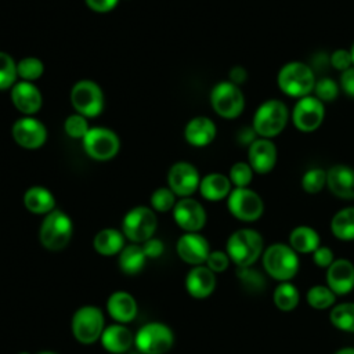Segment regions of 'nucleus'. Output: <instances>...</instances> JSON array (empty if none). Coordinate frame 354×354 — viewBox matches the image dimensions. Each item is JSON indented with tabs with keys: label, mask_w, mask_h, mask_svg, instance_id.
<instances>
[{
	"label": "nucleus",
	"mask_w": 354,
	"mask_h": 354,
	"mask_svg": "<svg viewBox=\"0 0 354 354\" xmlns=\"http://www.w3.org/2000/svg\"><path fill=\"white\" fill-rule=\"evenodd\" d=\"M205 263H206V267L210 268L213 272H221V271L227 270V267L230 264V257L227 253H224L221 250H214V252L209 253Z\"/></svg>",
	"instance_id": "79ce46f5"
},
{
	"label": "nucleus",
	"mask_w": 354,
	"mask_h": 354,
	"mask_svg": "<svg viewBox=\"0 0 354 354\" xmlns=\"http://www.w3.org/2000/svg\"><path fill=\"white\" fill-rule=\"evenodd\" d=\"M289 242L292 249L299 253H310L319 248V236L317 231L307 225L296 227L290 232Z\"/></svg>",
	"instance_id": "c756f323"
},
{
	"label": "nucleus",
	"mask_w": 354,
	"mask_h": 354,
	"mask_svg": "<svg viewBox=\"0 0 354 354\" xmlns=\"http://www.w3.org/2000/svg\"><path fill=\"white\" fill-rule=\"evenodd\" d=\"M173 343L171 329L162 322H148L134 336V344L141 354H166Z\"/></svg>",
	"instance_id": "423d86ee"
},
{
	"label": "nucleus",
	"mask_w": 354,
	"mask_h": 354,
	"mask_svg": "<svg viewBox=\"0 0 354 354\" xmlns=\"http://www.w3.org/2000/svg\"><path fill=\"white\" fill-rule=\"evenodd\" d=\"M210 102L217 115L224 119L238 118L245 108V97L239 86L228 82L217 83L210 93Z\"/></svg>",
	"instance_id": "6e6552de"
},
{
	"label": "nucleus",
	"mask_w": 354,
	"mask_h": 354,
	"mask_svg": "<svg viewBox=\"0 0 354 354\" xmlns=\"http://www.w3.org/2000/svg\"><path fill=\"white\" fill-rule=\"evenodd\" d=\"M288 119V106L279 100H268L264 101L254 112L252 127L261 138H271L285 129Z\"/></svg>",
	"instance_id": "7ed1b4c3"
},
{
	"label": "nucleus",
	"mask_w": 354,
	"mask_h": 354,
	"mask_svg": "<svg viewBox=\"0 0 354 354\" xmlns=\"http://www.w3.org/2000/svg\"><path fill=\"white\" fill-rule=\"evenodd\" d=\"M72 333L82 344H91L101 337L104 330V314L95 306H83L72 317Z\"/></svg>",
	"instance_id": "0eeeda50"
},
{
	"label": "nucleus",
	"mask_w": 354,
	"mask_h": 354,
	"mask_svg": "<svg viewBox=\"0 0 354 354\" xmlns=\"http://www.w3.org/2000/svg\"><path fill=\"white\" fill-rule=\"evenodd\" d=\"M335 301V293L322 285H315L307 292V303L317 308V310H324L332 306Z\"/></svg>",
	"instance_id": "72a5a7b5"
},
{
	"label": "nucleus",
	"mask_w": 354,
	"mask_h": 354,
	"mask_svg": "<svg viewBox=\"0 0 354 354\" xmlns=\"http://www.w3.org/2000/svg\"><path fill=\"white\" fill-rule=\"evenodd\" d=\"M119 0H86L87 6L97 12H106L115 8Z\"/></svg>",
	"instance_id": "de8ad7c7"
},
{
	"label": "nucleus",
	"mask_w": 354,
	"mask_h": 354,
	"mask_svg": "<svg viewBox=\"0 0 354 354\" xmlns=\"http://www.w3.org/2000/svg\"><path fill=\"white\" fill-rule=\"evenodd\" d=\"M330 64L337 71H346L348 68H351L353 65V59H351V54L350 50H344V48H337L330 55Z\"/></svg>",
	"instance_id": "37998d69"
},
{
	"label": "nucleus",
	"mask_w": 354,
	"mask_h": 354,
	"mask_svg": "<svg viewBox=\"0 0 354 354\" xmlns=\"http://www.w3.org/2000/svg\"><path fill=\"white\" fill-rule=\"evenodd\" d=\"M18 354H30V353H26V351H22V353H18Z\"/></svg>",
	"instance_id": "864d4df0"
},
{
	"label": "nucleus",
	"mask_w": 354,
	"mask_h": 354,
	"mask_svg": "<svg viewBox=\"0 0 354 354\" xmlns=\"http://www.w3.org/2000/svg\"><path fill=\"white\" fill-rule=\"evenodd\" d=\"M227 206L230 213L242 221H254L264 210V205L259 194L248 187L232 189L228 195Z\"/></svg>",
	"instance_id": "9b49d317"
},
{
	"label": "nucleus",
	"mask_w": 354,
	"mask_h": 354,
	"mask_svg": "<svg viewBox=\"0 0 354 354\" xmlns=\"http://www.w3.org/2000/svg\"><path fill=\"white\" fill-rule=\"evenodd\" d=\"M43 71H44L43 62L39 58H35V57L22 58L17 64L18 76H21L26 82H32V80L39 79L41 76Z\"/></svg>",
	"instance_id": "f704fd0d"
},
{
	"label": "nucleus",
	"mask_w": 354,
	"mask_h": 354,
	"mask_svg": "<svg viewBox=\"0 0 354 354\" xmlns=\"http://www.w3.org/2000/svg\"><path fill=\"white\" fill-rule=\"evenodd\" d=\"M37 354H57V353H54V351H40Z\"/></svg>",
	"instance_id": "603ef678"
},
{
	"label": "nucleus",
	"mask_w": 354,
	"mask_h": 354,
	"mask_svg": "<svg viewBox=\"0 0 354 354\" xmlns=\"http://www.w3.org/2000/svg\"><path fill=\"white\" fill-rule=\"evenodd\" d=\"M176 194L170 188H158L151 195V205L158 212H167L176 205Z\"/></svg>",
	"instance_id": "ea45409f"
},
{
	"label": "nucleus",
	"mask_w": 354,
	"mask_h": 354,
	"mask_svg": "<svg viewBox=\"0 0 354 354\" xmlns=\"http://www.w3.org/2000/svg\"><path fill=\"white\" fill-rule=\"evenodd\" d=\"M100 340L106 351L112 354H123L134 343V336L123 324H113L104 328Z\"/></svg>",
	"instance_id": "b1692460"
},
{
	"label": "nucleus",
	"mask_w": 354,
	"mask_h": 354,
	"mask_svg": "<svg viewBox=\"0 0 354 354\" xmlns=\"http://www.w3.org/2000/svg\"><path fill=\"white\" fill-rule=\"evenodd\" d=\"M173 217L177 225L187 232H196L203 228L206 223V212L203 206L192 199L183 198L173 207Z\"/></svg>",
	"instance_id": "2eb2a0df"
},
{
	"label": "nucleus",
	"mask_w": 354,
	"mask_h": 354,
	"mask_svg": "<svg viewBox=\"0 0 354 354\" xmlns=\"http://www.w3.org/2000/svg\"><path fill=\"white\" fill-rule=\"evenodd\" d=\"M185 140L195 147H205L216 137V126L206 116H196L188 122L184 130Z\"/></svg>",
	"instance_id": "393cba45"
},
{
	"label": "nucleus",
	"mask_w": 354,
	"mask_h": 354,
	"mask_svg": "<svg viewBox=\"0 0 354 354\" xmlns=\"http://www.w3.org/2000/svg\"><path fill=\"white\" fill-rule=\"evenodd\" d=\"M263 252L261 235L250 228L232 232L227 241V254L238 267H249Z\"/></svg>",
	"instance_id": "f03ea898"
},
{
	"label": "nucleus",
	"mask_w": 354,
	"mask_h": 354,
	"mask_svg": "<svg viewBox=\"0 0 354 354\" xmlns=\"http://www.w3.org/2000/svg\"><path fill=\"white\" fill-rule=\"evenodd\" d=\"M169 188L178 196L188 198L191 194L199 188V174L198 170L187 162L174 163L167 174Z\"/></svg>",
	"instance_id": "4468645a"
},
{
	"label": "nucleus",
	"mask_w": 354,
	"mask_h": 354,
	"mask_svg": "<svg viewBox=\"0 0 354 354\" xmlns=\"http://www.w3.org/2000/svg\"><path fill=\"white\" fill-rule=\"evenodd\" d=\"M11 100L14 106L26 115L37 112L41 106L40 90L33 83L26 80L18 82L12 86Z\"/></svg>",
	"instance_id": "412c9836"
},
{
	"label": "nucleus",
	"mask_w": 354,
	"mask_h": 354,
	"mask_svg": "<svg viewBox=\"0 0 354 354\" xmlns=\"http://www.w3.org/2000/svg\"><path fill=\"white\" fill-rule=\"evenodd\" d=\"M64 129H65L66 134L72 138H83L87 134V131L90 130L86 116H83L80 113L69 115L64 123Z\"/></svg>",
	"instance_id": "58836bf2"
},
{
	"label": "nucleus",
	"mask_w": 354,
	"mask_h": 354,
	"mask_svg": "<svg viewBox=\"0 0 354 354\" xmlns=\"http://www.w3.org/2000/svg\"><path fill=\"white\" fill-rule=\"evenodd\" d=\"M299 292L297 289L288 282L281 283L274 290V303L282 311H292L299 304Z\"/></svg>",
	"instance_id": "2f4dec72"
},
{
	"label": "nucleus",
	"mask_w": 354,
	"mask_h": 354,
	"mask_svg": "<svg viewBox=\"0 0 354 354\" xmlns=\"http://www.w3.org/2000/svg\"><path fill=\"white\" fill-rule=\"evenodd\" d=\"M335 354H354V348H351V347H346V348H342V350L336 351Z\"/></svg>",
	"instance_id": "8fccbe9b"
},
{
	"label": "nucleus",
	"mask_w": 354,
	"mask_h": 354,
	"mask_svg": "<svg viewBox=\"0 0 354 354\" xmlns=\"http://www.w3.org/2000/svg\"><path fill=\"white\" fill-rule=\"evenodd\" d=\"M17 64L7 54L0 51V90L12 87L17 79Z\"/></svg>",
	"instance_id": "c9c22d12"
},
{
	"label": "nucleus",
	"mask_w": 354,
	"mask_h": 354,
	"mask_svg": "<svg viewBox=\"0 0 354 354\" xmlns=\"http://www.w3.org/2000/svg\"><path fill=\"white\" fill-rule=\"evenodd\" d=\"M230 181L236 188H245L250 184L253 178V169L249 163L245 162H236L230 169Z\"/></svg>",
	"instance_id": "4c0bfd02"
},
{
	"label": "nucleus",
	"mask_w": 354,
	"mask_h": 354,
	"mask_svg": "<svg viewBox=\"0 0 354 354\" xmlns=\"http://www.w3.org/2000/svg\"><path fill=\"white\" fill-rule=\"evenodd\" d=\"M12 138L18 145L26 149H36L44 144L47 131L43 123L37 119L22 118L12 126Z\"/></svg>",
	"instance_id": "dca6fc26"
},
{
	"label": "nucleus",
	"mask_w": 354,
	"mask_h": 354,
	"mask_svg": "<svg viewBox=\"0 0 354 354\" xmlns=\"http://www.w3.org/2000/svg\"><path fill=\"white\" fill-rule=\"evenodd\" d=\"M71 101L77 113L97 116L104 106V95L100 86L91 80H80L71 90Z\"/></svg>",
	"instance_id": "9d476101"
},
{
	"label": "nucleus",
	"mask_w": 354,
	"mask_h": 354,
	"mask_svg": "<svg viewBox=\"0 0 354 354\" xmlns=\"http://www.w3.org/2000/svg\"><path fill=\"white\" fill-rule=\"evenodd\" d=\"M73 234V224L68 214L61 210H53L46 214L39 230L41 245L53 252L64 249Z\"/></svg>",
	"instance_id": "20e7f679"
},
{
	"label": "nucleus",
	"mask_w": 354,
	"mask_h": 354,
	"mask_svg": "<svg viewBox=\"0 0 354 354\" xmlns=\"http://www.w3.org/2000/svg\"><path fill=\"white\" fill-rule=\"evenodd\" d=\"M106 310L118 324H127L136 318L138 307L136 299L129 292L118 290L108 297Z\"/></svg>",
	"instance_id": "5701e85b"
},
{
	"label": "nucleus",
	"mask_w": 354,
	"mask_h": 354,
	"mask_svg": "<svg viewBox=\"0 0 354 354\" xmlns=\"http://www.w3.org/2000/svg\"><path fill=\"white\" fill-rule=\"evenodd\" d=\"M118 136L105 127H94L83 137V147L87 155L95 160L112 159L119 151Z\"/></svg>",
	"instance_id": "f8f14e48"
},
{
	"label": "nucleus",
	"mask_w": 354,
	"mask_h": 354,
	"mask_svg": "<svg viewBox=\"0 0 354 354\" xmlns=\"http://www.w3.org/2000/svg\"><path fill=\"white\" fill-rule=\"evenodd\" d=\"M324 116L325 108L322 101L313 95L299 98L292 112L295 127L303 133H311L317 130L322 124Z\"/></svg>",
	"instance_id": "ddd939ff"
},
{
	"label": "nucleus",
	"mask_w": 354,
	"mask_h": 354,
	"mask_svg": "<svg viewBox=\"0 0 354 354\" xmlns=\"http://www.w3.org/2000/svg\"><path fill=\"white\" fill-rule=\"evenodd\" d=\"M330 322L342 330L354 332V303H343L330 311Z\"/></svg>",
	"instance_id": "473e14b6"
},
{
	"label": "nucleus",
	"mask_w": 354,
	"mask_h": 354,
	"mask_svg": "<svg viewBox=\"0 0 354 354\" xmlns=\"http://www.w3.org/2000/svg\"><path fill=\"white\" fill-rule=\"evenodd\" d=\"M24 205L35 214H48L54 210L55 199L48 189L43 187H32L24 195Z\"/></svg>",
	"instance_id": "cd10ccee"
},
{
	"label": "nucleus",
	"mask_w": 354,
	"mask_h": 354,
	"mask_svg": "<svg viewBox=\"0 0 354 354\" xmlns=\"http://www.w3.org/2000/svg\"><path fill=\"white\" fill-rule=\"evenodd\" d=\"M330 230L339 239H354V207H344L339 210L330 221Z\"/></svg>",
	"instance_id": "7c9ffc66"
},
{
	"label": "nucleus",
	"mask_w": 354,
	"mask_h": 354,
	"mask_svg": "<svg viewBox=\"0 0 354 354\" xmlns=\"http://www.w3.org/2000/svg\"><path fill=\"white\" fill-rule=\"evenodd\" d=\"M350 54H351V59H353V64H354V41L351 44V48H350Z\"/></svg>",
	"instance_id": "3c124183"
},
{
	"label": "nucleus",
	"mask_w": 354,
	"mask_h": 354,
	"mask_svg": "<svg viewBox=\"0 0 354 354\" xmlns=\"http://www.w3.org/2000/svg\"><path fill=\"white\" fill-rule=\"evenodd\" d=\"M263 266L268 275L279 281L293 278L299 270V259L296 252L283 243L268 246L263 254Z\"/></svg>",
	"instance_id": "39448f33"
},
{
	"label": "nucleus",
	"mask_w": 354,
	"mask_h": 354,
	"mask_svg": "<svg viewBox=\"0 0 354 354\" xmlns=\"http://www.w3.org/2000/svg\"><path fill=\"white\" fill-rule=\"evenodd\" d=\"M187 292L195 299L207 297L216 288L214 272L206 266H195L185 278Z\"/></svg>",
	"instance_id": "4be33fe9"
},
{
	"label": "nucleus",
	"mask_w": 354,
	"mask_h": 354,
	"mask_svg": "<svg viewBox=\"0 0 354 354\" xmlns=\"http://www.w3.org/2000/svg\"><path fill=\"white\" fill-rule=\"evenodd\" d=\"M326 184V171L322 169H310L301 177V187L307 194H318Z\"/></svg>",
	"instance_id": "e433bc0d"
},
{
	"label": "nucleus",
	"mask_w": 354,
	"mask_h": 354,
	"mask_svg": "<svg viewBox=\"0 0 354 354\" xmlns=\"http://www.w3.org/2000/svg\"><path fill=\"white\" fill-rule=\"evenodd\" d=\"M248 79V72L245 68L242 66H234L231 71H230V82L239 86L242 83H245Z\"/></svg>",
	"instance_id": "09e8293b"
},
{
	"label": "nucleus",
	"mask_w": 354,
	"mask_h": 354,
	"mask_svg": "<svg viewBox=\"0 0 354 354\" xmlns=\"http://www.w3.org/2000/svg\"><path fill=\"white\" fill-rule=\"evenodd\" d=\"M156 216L147 206H136L123 218V235L134 243H142L152 238L156 230Z\"/></svg>",
	"instance_id": "1a4fd4ad"
},
{
	"label": "nucleus",
	"mask_w": 354,
	"mask_h": 354,
	"mask_svg": "<svg viewBox=\"0 0 354 354\" xmlns=\"http://www.w3.org/2000/svg\"><path fill=\"white\" fill-rule=\"evenodd\" d=\"M315 76L311 68L300 61L285 64L277 76L278 87L289 97L303 98L308 95L315 86Z\"/></svg>",
	"instance_id": "f257e3e1"
},
{
	"label": "nucleus",
	"mask_w": 354,
	"mask_h": 354,
	"mask_svg": "<svg viewBox=\"0 0 354 354\" xmlns=\"http://www.w3.org/2000/svg\"><path fill=\"white\" fill-rule=\"evenodd\" d=\"M199 191L207 201H220L230 195L231 181L227 176L220 173H210L199 183Z\"/></svg>",
	"instance_id": "a878e982"
},
{
	"label": "nucleus",
	"mask_w": 354,
	"mask_h": 354,
	"mask_svg": "<svg viewBox=\"0 0 354 354\" xmlns=\"http://www.w3.org/2000/svg\"><path fill=\"white\" fill-rule=\"evenodd\" d=\"M340 86L343 88V91L348 95L354 98V66L346 69L342 72L340 76Z\"/></svg>",
	"instance_id": "49530a36"
},
{
	"label": "nucleus",
	"mask_w": 354,
	"mask_h": 354,
	"mask_svg": "<svg viewBox=\"0 0 354 354\" xmlns=\"http://www.w3.org/2000/svg\"><path fill=\"white\" fill-rule=\"evenodd\" d=\"M147 259H158L159 256H162L165 248H163V242L156 239V238H149L148 241L142 242L141 245Z\"/></svg>",
	"instance_id": "c03bdc74"
},
{
	"label": "nucleus",
	"mask_w": 354,
	"mask_h": 354,
	"mask_svg": "<svg viewBox=\"0 0 354 354\" xmlns=\"http://www.w3.org/2000/svg\"><path fill=\"white\" fill-rule=\"evenodd\" d=\"M177 254L181 260L192 266H201L206 261L210 250L206 238L196 232H187L177 241Z\"/></svg>",
	"instance_id": "f3484780"
},
{
	"label": "nucleus",
	"mask_w": 354,
	"mask_h": 354,
	"mask_svg": "<svg viewBox=\"0 0 354 354\" xmlns=\"http://www.w3.org/2000/svg\"><path fill=\"white\" fill-rule=\"evenodd\" d=\"M313 259L318 267H329L333 263V252L326 246H319L314 250Z\"/></svg>",
	"instance_id": "a18cd8bd"
},
{
	"label": "nucleus",
	"mask_w": 354,
	"mask_h": 354,
	"mask_svg": "<svg viewBox=\"0 0 354 354\" xmlns=\"http://www.w3.org/2000/svg\"><path fill=\"white\" fill-rule=\"evenodd\" d=\"M93 246L102 256L118 254L124 248V235L115 228H104L95 234Z\"/></svg>",
	"instance_id": "bb28decb"
},
{
	"label": "nucleus",
	"mask_w": 354,
	"mask_h": 354,
	"mask_svg": "<svg viewBox=\"0 0 354 354\" xmlns=\"http://www.w3.org/2000/svg\"><path fill=\"white\" fill-rule=\"evenodd\" d=\"M326 185L333 195L342 199H354V169L335 165L326 171Z\"/></svg>",
	"instance_id": "aec40b11"
},
{
	"label": "nucleus",
	"mask_w": 354,
	"mask_h": 354,
	"mask_svg": "<svg viewBox=\"0 0 354 354\" xmlns=\"http://www.w3.org/2000/svg\"><path fill=\"white\" fill-rule=\"evenodd\" d=\"M145 261L147 256L138 243L127 245L119 253V268L127 275L138 274L144 268Z\"/></svg>",
	"instance_id": "c85d7f7f"
},
{
	"label": "nucleus",
	"mask_w": 354,
	"mask_h": 354,
	"mask_svg": "<svg viewBox=\"0 0 354 354\" xmlns=\"http://www.w3.org/2000/svg\"><path fill=\"white\" fill-rule=\"evenodd\" d=\"M315 97L321 101H333L339 95V86L333 79L329 77H322L315 82L314 86Z\"/></svg>",
	"instance_id": "a19ab883"
},
{
	"label": "nucleus",
	"mask_w": 354,
	"mask_h": 354,
	"mask_svg": "<svg viewBox=\"0 0 354 354\" xmlns=\"http://www.w3.org/2000/svg\"><path fill=\"white\" fill-rule=\"evenodd\" d=\"M328 288L335 295H346L354 288V266L344 259L333 261L326 272Z\"/></svg>",
	"instance_id": "6ab92c4d"
},
{
	"label": "nucleus",
	"mask_w": 354,
	"mask_h": 354,
	"mask_svg": "<svg viewBox=\"0 0 354 354\" xmlns=\"http://www.w3.org/2000/svg\"><path fill=\"white\" fill-rule=\"evenodd\" d=\"M277 147L270 138L254 140L248 152L249 165L259 174L270 173L277 163Z\"/></svg>",
	"instance_id": "a211bd4d"
}]
</instances>
